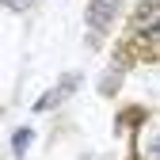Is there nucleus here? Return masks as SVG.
I'll return each mask as SVG.
<instances>
[{
  "label": "nucleus",
  "mask_w": 160,
  "mask_h": 160,
  "mask_svg": "<svg viewBox=\"0 0 160 160\" xmlns=\"http://www.w3.org/2000/svg\"><path fill=\"white\" fill-rule=\"evenodd\" d=\"M133 27L149 38H160V4H141L133 15Z\"/></svg>",
  "instance_id": "f257e3e1"
},
{
  "label": "nucleus",
  "mask_w": 160,
  "mask_h": 160,
  "mask_svg": "<svg viewBox=\"0 0 160 160\" xmlns=\"http://www.w3.org/2000/svg\"><path fill=\"white\" fill-rule=\"evenodd\" d=\"M114 15H118V4H114V0H95V4L88 8V23L95 31H103V27L114 23Z\"/></svg>",
  "instance_id": "f03ea898"
},
{
  "label": "nucleus",
  "mask_w": 160,
  "mask_h": 160,
  "mask_svg": "<svg viewBox=\"0 0 160 160\" xmlns=\"http://www.w3.org/2000/svg\"><path fill=\"white\" fill-rule=\"evenodd\" d=\"M76 84H80V76H65V84H57L53 92H46V95L34 103V111H50V107H57V103H61L69 92H76Z\"/></svg>",
  "instance_id": "7ed1b4c3"
},
{
  "label": "nucleus",
  "mask_w": 160,
  "mask_h": 160,
  "mask_svg": "<svg viewBox=\"0 0 160 160\" xmlns=\"http://www.w3.org/2000/svg\"><path fill=\"white\" fill-rule=\"evenodd\" d=\"M27 145H31V130L23 126V130H15V137H12V149H15V156H23V152H27Z\"/></svg>",
  "instance_id": "20e7f679"
},
{
  "label": "nucleus",
  "mask_w": 160,
  "mask_h": 160,
  "mask_svg": "<svg viewBox=\"0 0 160 160\" xmlns=\"http://www.w3.org/2000/svg\"><path fill=\"white\" fill-rule=\"evenodd\" d=\"M4 4H8L12 12H31V4H34V0H4Z\"/></svg>",
  "instance_id": "39448f33"
}]
</instances>
